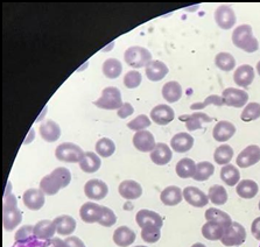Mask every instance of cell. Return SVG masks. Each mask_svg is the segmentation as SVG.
<instances>
[{"mask_svg": "<svg viewBox=\"0 0 260 247\" xmlns=\"http://www.w3.org/2000/svg\"><path fill=\"white\" fill-rule=\"evenodd\" d=\"M232 42L239 49L246 53H254L259 48L258 40L253 37L250 25H240L232 33Z\"/></svg>", "mask_w": 260, "mask_h": 247, "instance_id": "cell-1", "label": "cell"}, {"mask_svg": "<svg viewBox=\"0 0 260 247\" xmlns=\"http://www.w3.org/2000/svg\"><path fill=\"white\" fill-rule=\"evenodd\" d=\"M124 58L126 63L136 69L147 66L153 61L151 52L140 46L129 47V48L125 52Z\"/></svg>", "mask_w": 260, "mask_h": 247, "instance_id": "cell-2", "label": "cell"}, {"mask_svg": "<svg viewBox=\"0 0 260 247\" xmlns=\"http://www.w3.org/2000/svg\"><path fill=\"white\" fill-rule=\"evenodd\" d=\"M97 108L103 110H119L123 107V99H121V92L119 89L115 86H108L103 90L100 99L93 101Z\"/></svg>", "mask_w": 260, "mask_h": 247, "instance_id": "cell-3", "label": "cell"}, {"mask_svg": "<svg viewBox=\"0 0 260 247\" xmlns=\"http://www.w3.org/2000/svg\"><path fill=\"white\" fill-rule=\"evenodd\" d=\"M84 154L85 153L82 151V148L73 143H63L58 145L55 151L57 160L68 163L81 162V160L84 158Z\"/></svg>", "mask_w": 260, "mask_h": 247, "instance_id": "cell-4", "label": "cell"}, {"mask_svg": "<svg viewBox=\"0 0 260 247\" xmlns=\"http://www.w3.org/2000/svg\"><path fill=\"white\" fill-rule=\"evenodd\" d=\"M246 239V230L242 224L232 222V224L226 227L220 241L224 246H240Z\"/></svg>", "mask_w": 260, "mask_h": 247, "instance_id": "cell-5", "label": "cell"}, {"mask_svg": "<svg viewBox=\"0 0 260 247\" xmlns=\"http://www.w3.org/2000/svg\"><path fill=\"white\" fill-rule=\"evenodd\" d=\"M222 99L223 104L226 107L239 109L245 107L247 100H249V95L242 89L228 88L222 93Z\"/></svg>", "mask_w": 260, "mask_h": 247, "instance_id": "cell-6", "label": "cell"}, {"mask_svg": "<svg viewBox=\"0 0 260 247\" xmlns=\"http://www.w3.org/2000/svg\"><path fill=\"white\" fill-rule=\"evenodd\" d=\"M109 193V187L105 182L101 181V180L93 179L90 180L85 183L84 186V194L89 199L92 201H101L106 197Z\"/></svg>", "mask_w": 260, "mask_h": 247, "instance_id": "cell-7", "label": "cell"}, {"mask_svg": "<svg viewBox=\"0 0 260 247\" xmlns=\"http://www.w3.org/2000/svg\"><path fill=\"white\" fill-rule=\"evenodd\" d=\"M136 221H137V224L139 225L141 229H145V227H152V226L160 227L161 229L164 225V219L159 214L151 210H146V209L138 211V214L136 215Z\"/></svg>", "mask_w": 260, "mask_h": 247, "instance_id": "cell-8", "label": "cell"}, {"mask_svg": "<svg viewBox=\"0 0 260 247\" xmlns=\"http://www.w3.org/2000/svg\"><path fill=\"white\" fill-rule=\"evenodd\" d=\"M260 161V147L250 145L237 156V164L240 168H249Z\"/></svg>", "mask_w": 260, "mask_h": 247, "instance_id": "cell-9", "label": "cell"}, {"mask_svg": "<svg viewBox=\"0 0 260 247\" xmlns=\"http://www.w3.org/2000/svg\"><path fill=\"white\" fill-rule=\"evenodd\" d=\"M215 21L222 29H231L236 23L235 11L228 5L219 6L215 11Z\"/></svg>", "mask_w": 260, "mask_h": 247, "instance_id": "cell-10", "label": "cell"}, {"mask_svg": "<svg viewBox=\"0 0 260 247\" xmlns=\"http://www.w3.org/2000/svg\"><path fill=\"white\" fill-rule=\"evenodd\" d=\"M102 215H103V206L93 202H86L81 206L80 216L82 221L89 224L100 223Z\"/></svg>", "mask_w": 260, "mask_h": 247, "instance_id": "cell-11", "label": "cell"}, {"mask_svg": "<svg viewBox=\"0 0 260 247\" xmlns=\"http://www.w3.org/2000/svg\"><path fill=\"white\" fill-rule=\"evenodd\" d=\"M22 201L27 209L38 211L45 205V193L41 189H28L23 193Z\"/></svg>", "mask_w": 260, "mask_h": 247, "instance_id": "cell-12", "label": "cell"}, {"mask_svg": "<svg viewBox=\"0 0 260 247\" xmlns=\"http://www.w3.org/2000/svg\"><path fill=\"white\" fill-rule=\"evenodd\" d=\"M133 145L138 151L143 153H148L154 150L156 144L154 135L148 131H139L133 136Z\"/></svg>", "mask_w": 260, "mask_h": 247, "instance_id": "cell-13", "label": "cell"}, {"mask_svg": "<svg viewBox=\"0 0 260 247\" xmlns=\"http://www.w3.org/2000/svg\"><path fill=\"white\" fill-rule=\"evenodd\" d=\"M151 118L155 124L164 126V125H167L174 120L175 112L168 105L160 104L151 111Z\"/></svg>", "mask_w": 260, "mask_h": 247, "instance_id": "cell-14", "label": "cell"}, {"mask_svg": "<svg viewBox=\"0 0 260 247\" xmlns=\"http://www.w3.org/2000/svg\"><path fill=\"white\" fill-rule=\"evenodd\" d=\"M183 198L186 199L188 204L195 207H203L209 203L208 195L196 187H187L183 191Z\"/></svg>", "mask_w": 260, "mask_h": 247, "instance_id": "cell-15", "label": "cell"}, {"mask_svg": "<svg viewBox=\"0 0 260 247\" xmlns=\"http://www.w3.org/2000/svg\"><path fill=\"white\" fill-rule=\"evenodd\" d=\"M236 133V126L230 121L222 120L216 124V126L212 129V136L218 143H225L230 140Z\"/></svg>", "mask_w": 260, "mask_h": 247, "instance_id": "cell-16", "label": "cell"}, {"mask_svg": "<svg viewBox=\"0 0 260 247\" xmlns=\"http://www.w3.org/2000/svg\"><path fill=\"white\" fill-rule=\"evenodd\" d=\"M120 196L127 201H135L143 195V188L138 182L132 181V180H126L119 184L118 188Z\"/></svg>", "mask_w": 260, "mask_h": 247, "instance_id": "cell-17", "label": "cell"}, {"mask_svg": "<svg viewBox=\"0 0 260 247\" xmlns=\"http://www.w3.org/2000/svg\"><path fill=\"white\" fill-rule=\"evenodd\" d=\"M55 232H57V229L54 221L43 219L34 225V237L40 239V240H49L54 237Z\"/></svg>", "mask_w": 260, "mask_h": 247, "instance_id": "cell-18", "label": "cell"}, {"mask_svg": "<svg viewBox=\"0 0 260 247\" xmlns=\"http://www.w3.org/2000/svg\"><path fill=\"white\" fill-rule=\"evenodd\" d=\"M194 146V138L186 132L177 133L171 140L172 150L176 153H186Z\"/></svg>", "mask_w": 260, "mask_h": 247, "instance_id": "cell-19", "label": "cell"}, {"mask_svg": "<svg viewBox=\"0 0 260 247\" xmlns=\"http://www.w3.org/2000/svg\"><path fill=\"white\" fill-rule=\"evenodd\" d=\"M254 80V69L249 64H243L236 69L234 81L240 88H247Z\"/></svg>", "mask_w": 260, "mask_h": 247, "instance_id": "cell-20", "label": "cell"}, {"mask_svg": "<svg viewBox=\"0 0 260 247\" xmlns=\"http://www.w3.org/2000/svg\"><path fill=\"white\" fill-rule=\"evenodd\" d=\"M180 120L186 123V126L189 132H192L196 131V129L202 128L203 123H211L214 119L203 112H195L190 116H181Z\"/></svg>", "mask_w": 260, "mask_h": 247, "instance_id": "cell-21", "label": "cell"}, {"mask_svg": "<svg viewBox=\"0 0 260 247\" xmlns=\"http://www.w3.org/2000/svg\"><path fill=\"white\" fill-rule=\"evenodd\" d=\"M173 158L172 150L168 147V145L164 143L156 144L154 150L151 152V160L157 166H165L169 163Z\"/></svg>", "mask_w": 260, "mask_h": 247, "instance_id": "cell-22", "label": "cell"}, {"mask_svg": "<svg viewBox=\"0 0 260 247\" xmlns=\"http://www.w3.org/2000/svg\"><path fill=\"white\" fill-rule=\"evenodd\" d=\"M39 132L41 138L47 143H55L61 136V128L54 120H47L46 123H43L39 128Z\"/></svg>", "mask_w": 260, "mask_h": 247, "instance_id": "cell-23", "label": "cell"}, {"mask_svg": "<svg viewBox=\"0 0 260 247\" xmlns=\"http://www.w3.org/2000/svg\"><path fill=\"white\" fill-rule=\"evenodd\" d=\"M22 221L21 211L17 207L3 210V225L6 231H13Z\"/></svg>", "mask_w": 260, "mask_h": 247, "instance_id": "cell-24", "label": "cell"}, {"mask_svg": "<svg viewBox=\"0 0 260 247\" xmlns=\"http://www.w3.org/2000/svg\"><path fill=\"white\" fill-rule=\"evenodd\" d=\"M136 240L135 231L127 226H120L113 233V241L119 247H128Z\"/></svg>", "mask_w": 260, "mask_h": 247, "instance_id": "cell-25", "label": "cell"}, {"mask_svg": "<svg viewBox=\"0 0 260 247\" xmlns=\"http://www.w3.org/2000/svg\"><path fill=\"white\" fill-rule=\"evenodd\" d=\"M183 190H181L179 187L171 186L164 189L160 195V199L162 201L165 205L167 206H175L182 202L183 198Z\"/></svg>", "mask_w": 260, "mask_h": 247, "instance_id": "cell-26", "label": "cell"}, {"mask_svg": "<svg viewBox=\"0 0 260 247\" xmlns=\"http://www.w3.org/2000/svg\"><path fill=\"white\" fill-rule=\"evenodd\" d=\"M168 72V66L161 61H152L146 66V76L152 82H159L164 80Z\"/></svg>", "mask_w": 260, "mask_h": 247, "instance_id": "cell-27", "label": "cell"}, {"mask_svg": "<svg viewBox=\"0 0 260 247\" xmlns=\"http://www.w3.org/2000/svg\"><path fill=\"white\" fill-rule=\"evenodd\" d=\"M55 224H56L57 233L61 236H70L76 230V221L68 215L58 216L54 219Z\"/></svg>", "mask_w": 260, "mask_h": 247, "instance_id": "cell-28", "label": "cell"}, {"mask_svg": "<svg viewBox=\"0 0 260 247\" xmlns=\"http://www.w3.org/2000/svg\"><path fill=\"white\" fill-rule=\"evenodd\" d=\"M236 191H237L239 197L245 198V199H251L257 196L259 191V187L258 184L254 181H252V180H242V181L237 184Z\"/></svg>", "mask_w": 260, "mask_h": 247, "instance_id": "cell-29", "label": "cell"}, {"mask_svg": "<svg viewBox=\"0 0 260 247\" xmlns=\"http://www.w3.org/2000/svg\"><path fill=\"white\" fill-rule=\"evenodd\" d=\"M162 97L168 103H176L182 97V86L175 81L168 82L162 88Z\"/></svg>", "mask_w": 260, "mask_h": 247, "instance_id": "cell-30", "label": "cell"}, {"mask_svg": "<svg viewBox=\"0 0 260 247\" xmlns=\"http://www.w3.org/2000/svg\"><path fill=\"white\" fill-rule=\"evenodd\" d=\"M101 158L92 152H86L84 158L81 160L80 168L86 174L96 172L101 168Z\"/></svg>", "mask_w": 260, "mask_h": 247, "instance_id": "cell-31", "label": "cell"}, {"mask_svg": "<svg viewBox=\"0 0 260 247\" xmlns=\"http://www.w3.org/2000/svg\"><path fill=\"white\" fill-rule=\"evenodd\" d=\"M225 229L215 222H207L206 224L202 226V234L203 237L211 241H217L220 240L224 234Z\"/></svg>", "mask_w": 260, "mask_h": 247, "instance_id": "cell-32", "label": "cell"}, {"mask_svg": "<svg viewBox=\"0 0 260 247\" xmlns=\"http://www.w3.org/2000/svg\"><path fill=\"white\" fill-rule=\"evenodd\" d=\"M220 179L226 186L234 187L240 182V172L234 164H226L220 170Z\"/></svg>", "mask_w": 260, "mask_h": 247, "instance_id": "cell-33", "label": "cell"}, {"mask_svg": "<svg viewBox=\"0 0 260 247\" xmlns=\"http://www.w3.org/2000/svg\"><path fill=\"white\" fill-rule=\"evenodd\" d=\"M206 219L208 222L218 223L224 229H226V227H229L232 224L231 217L229 215L219 209H215V207H210V209L206 211Z\"/></svg>", "mask_w": 260, "mask_h": 247, "instance_id": "cell-34", "label": "cell"}, {"mask_svg": "<svg viewBox=\"0 0 260 247\" xmlns=\"http://www.w3.org/2000/svg\"><path fill=\"white\" fill-rule=\"evenodd\" d=\"M175 171L181 179H192L196 171V163L191 159H182L176 163Z\"/></svg>", "mask_w": 260, "mask_h": 247, "instance_id": "cell-35", "label": "cell"}, {"mask_svg": "<svg viewBox=\"0 0 260 247\" xmlns=\"http://www.w3.org/2000/svg\"><path fill=\"white\" fill-rule=\"evenodd\" d=\"M102 70H103L104 75L110 80H116L123 72V65L117 58H108L103 63Z\"/></svg>", "mask_w": 260, "mask_h": 247, "instance_id": "cell-36", "label": "cell"}, {"mask_svg": "<svg viewBox=\"0 0 260 247\" xmlns=\"http://www.w3.org/2000/svg\"><path fill=\"white\" fill-rule=\"evenodd\" d=\"M40 189L45 193V195L53 196L56 195L62 189V186L52 174H49L41 180Z\"/></svg>", "mask_w": 260, "mask_h": 247, "instance_id": "cell-37", "label": "cell"}, {"mask_svg": "<svg viewBox=\"0 0 260 247\" xmlns=\"http://www.w3.org/2000/svg\"><path fill=\"white\" fill-rule=\"evenodd\" d=\"M208 198L211 203H214L215 205H223L225 204L228 201V193L222 186L219 184H215L209 189Z\"/></svg>", "mask_w": 260, "mask_h": 247, "instance_id": "cell-38", "label": "cell"}, {"mask_svg": "<svg viewBox=\"0 0 260 247\" xmlns=\"http://www.w3.org/2000/svg\"><path fill=\"white\" fill-rule=\"evenodd\" d=\"M232 156H234V150L229 145H220L219 147L216 148L214 159L215 162L220 166H226L229 164L232 160Z\"/></svg>", "mask_w": 260, "mask_h": 247, "instance_id": "cell-39", "label": "cell"}, {"mask_svg": "<svg viewBox=\"0 0 260 247\" xmlns=\"http://www.w3.org/2000/svg\"><path fill=\"white\" fill-rule=\"evenodd\" d=\"M214 172H215L214 164L208 161H203L196 164V171L192 179L198 182L207 181V180H209L212 175H214Z\"/></svg>", "mask_w": 260, "mask_h": 247, "instance_id": "cell-40", "label": "cell"}, {"mask_svg": "<svg viewBox=\"0 0 260 247\" xmlns=\"http://www.w3.org/2000/svg\"><path fill=\"white\" fill-rule=\"evenodd\" d=\"M215 64L223 72H231L236 66V60L229 53H219L215 57Z\"/></svg>", "mask_w": 260, "mask_h": 247, "instance_id": "cell-41", "label": "cell"}, {"mask_svg": "<svg viewBox=\"0 0 260 247\" xmlns=\"http://www.w3.org/2000/svg\"><path fill=\"white\" fill-rule=\"evenodd\" d=\"M96 152L102 158H110L116 152V145L111 139L102 138L97 141Z\"/></svg>", "mask_w": 260, "mask_h": 247, "instance_id": "cell-42", "label": "cell"}, {"mask_svg": "<svg viewBox=\"0 0 260 247\" xmlns=\"http://www.w3.org/2000/svg\"><path fill=\"white\" fill-rule=\"evenodd\" d=\"M260 118V104L259 103H250L247 104L244 111L242 112L240 119L245 123L257 120Z\"/></svg>", "mask_w": 260, "mask_h": 247, "instance_id": "cell-43", "label": "cell"}, {"mask_svg": "<svg viewBox=\"0 0 260 247\" xmlns=\"http://www.w3.org/2000/svg\"><path fill=\"white\" fill-rule=\"evenodd\" d=\"M160 227H145V229H141V238L143 240L148 242V244H154V242L159 241V239L161 237V232H160Z\"/></svg>", "mask_w": 260, "mask_h": 247, "instance_id": "cell-44", "label": "cell"}, {"mask_svg": "<svg viewBox=\"0 0 260 247\" xmlns=\"http://www.w3.org/2000/svg\"><path fill=\"white\" fill-rule=\"evenodd\" d=\"M151 126V119L148 118L146 115H140L138 116L137 118L133 119L132 121H129L127 124V127L132 131H145L146 128Z\"/></svg>", "mask_w": 260, "mask_h": 247, "instance_id": "cell-45", "label": "cell"}, {"mask_svg": "<svg viewBox=\"0 0 260 247\" xmlns=\"http://www.w3.org/2000/svg\"><path fill=\"white\" fill-rule=\"evenodd\" d=\"M50 174H52L54 178L60 182L62 188L68 187L70 182H72V174H70L69 169H67L64 167H58L50 172Z\"/></svg>", "mask_w": 260, "mask_h": 247, "instance_id": "cell-46", "label": "cell"}, {"mask_svg": "<svg viewBox=\"0 0 260 247\" xmlns=\"http://www.w3.org/2000/svg\"><path fill=\"white\" fill-rule=\"evenodd\" d=\"M141 81H143V76L137 70H131L126 74L124 77V84L126 88L128 89H136L141 84Z\"/></svg>", "mask_w": 260, "mask_h": 247, "instance_id": "cell-47", "label": "cell"}, {"mask_svg": "<svg viewBox=\"0 0 260 247\" xmlns=\"http://www.w3.org/2000/svg\"><path fill=\"white\" fill-rule=\"evenodd\" d=\"M208 105H216V107H222V105H223L222 96H218V95L209 96L208 98H206V100H204V101H200V103L191 104L190 109L194 110V111H195V110H201V109L207 108Z\"/></svg>", "mask_w": 260, "mask_h": 247, "instance_id": "cell-48", "label": "cell"}, {"mask_svg": "<svg viewBox=\"0 0 260 247\" xmlns=\"http://www.w3.org/2000/svg\"><path fill=\"white\" fill-rule=\"evenodd\" d=\"M117 223V216L111 209H109L108 206H103V215H102V218L98 224L105 227H111Z\"/></svg>", "mask_w": 260, "mask_h": 247, "instance_id": "cell-49", "label": "cell"}, {"mask_svg": "<svg viewBox=\"0 0 260 247\" xmlns=\"http://www.w3.org/2000/svg\"><path fill=\"white\" fill-rule=\"evenodd\" d=\"M33 230H34V226H31V225H26V226L21 227V229L17 232V234H15V240L26 241L27 239L30 238V236H34Z\"/></svg>", "mask_w": 260, "mask_h": 247, "instance_id": "cell-50", "label": "cell"}, {"mask_svg": "<svg viewBox=\"0 0 260 247\" xmlns=\"http://www.w3.org/2000/svg\"><path fill=\"white\" fill-rule=\"evenodd\" d=\"M133 112H135V109H133L132 105L129 103H124L123 107H121L117 111V115H118V117H119V118L125 119V118H127V117L132 116Z\"/></svg>", "mask_w": 260, "mask_h": 247, "instance_id": "cell-51", "label": "cell"}, {"mask_svg": "<svg viewBox=\"0 0 260 247\" xmlns=\"http://www.w3.org/2000/svg\"><path fill=\"white\" fill-rule=\"evenodd\" d=\"M12 207H17V198L14 195L6 193L4 197V209H12Z\"/></svg>", "mask_w": 260, "mask_h": 247, "instance_id": "cell-52", "label": "cell"}, {"mask_svg": "<svg viewBox=\"0 0 260 247\" xmlns=\"http://www.w3.org/2000/svg\"><path fill=\"white\" fill-rule=\"evenodd\" d=\"M66 247H86L83 241L78 237H69L66 238Z\"/></svg>", "mask_w": 260, "mask_h": 247, "instance_id": "cell-53", "label": "cell"}, {"mask_svg": "<svg viewBox=\"0 0 260 247\" xmlns=\"http://www.w3.org/2000/svg\"><path fill=\"white\" fill-rule=\"evenodd\" d=\"M42 247H66V242L60 238H52L49 240H46Z\"/></svg>", "mask_w": 260, "mask_h": 247, "instance_id": "cell-54", "label": "cell"}, {"mask_svg": "<svg viewBox=\"0 0 260 247\" xmlns=\"http://www.w3.org/2000/svg\"><path fill=\"white\" fill-rule=\"evenodd\" d=\"M251 232H252V234H253V237L257 239V240H260V217L255 218L253 223H252Z\"/></svg>", "mask_w": 260, "mask_h": 247, "instance_id": "cell-55", "label": "cell"}, {"mask_svg": "<svg viewBox=\"0 0 260 247\" xmlns=\"http://www.w3.org/2000/svg\"><path fill=\"white\" fill-rule=\"evenodd\" d=\"M34 139V129L33 128H31L30 129V131H29V136H28V139H26L25 140V143H23V144H25V145H27V144H29L30 143V141L31 140H33Z\"/></svg>", "mask_w": 260, "mask_h": 247, "instance_id": "cell-56", "label": "cell"}, {"mask_svg": "<svg viewBox=\"0 0 260 247\" xmlns=\"http://www.w3.org/2000/svg\"><path fill=\"white\" fill-rule=\"evenodd\" d=\"M191 247H207V246L203 245V244H201V242H196V244H194Z\"/></svg>", "mask_w": 260, "mask_h": 247, "instance_id": "cell-57", "label": "cell"}, {"mask_svg": "<svg viewBox=\"0 0 260 247\" xmlns=\"http://www.w3.org/2000/svg\"><path fill=\"white\" fill-rule=\"evenodd\" d=\"M257 72H258V74H259V76H260V61L258 62L257 63Z\"/></svg>", "mask_w": 260, "mask_h": 247, "instance_id": "cell-58", "label": "cell"}, {"mask_svg": "<svg viewBox=\"0 0 260 247\" xmlns=\"http://www.w3.org/2000/svg\"><path fill=\"white\" fill-rule=\"evenodd\" d=\"M136 247H146V246H136Z\"/></svg>", "mask_w": 260, "mask_h": 247, "instance_id": "cell-59", "label": "cell"}, {"mask_svg": "<svg viewBox=\"0 0 260 247\" xmlns=\"http://www.w3.org/2000/svg\"><path fill=\"white\" fill-rule=\"evenodd\" d=\"M259 210H260V202H259Z\"/></svg>", "mask_w": 260, "mask_h": 247, "instance_id": "cell-60", "label": "cell"}, {"mask_svg": "<svg viewBox=\"0 0 260 247\" xmlns=\"http://www.w3.org/2000/svg\"><path fill=\"white\" fill-rule=\"evenodd\" d=\"M259 247H260V245H259Z\"/></svg>", "mask_w": 260, "mask_h": 247, "instance_id": "cell-61", "label": "cell"}]
</instances>
